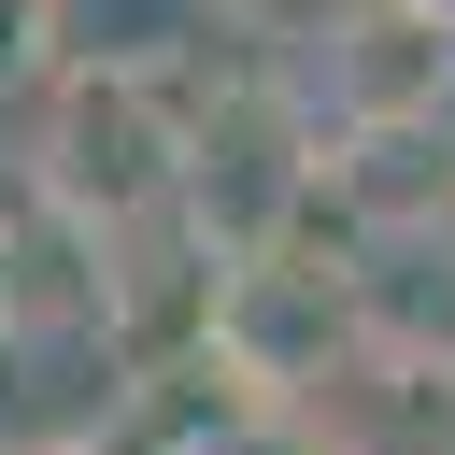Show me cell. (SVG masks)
<instances>
[{
	"label": "cell",
	"instance_id": "obj_1",
	"mask_svg": "<svg viewBox=\"0 0 455 455\" xmlns=\"http://www.w3.org/2000/svg\"><path fill=\"white\" fill-rule=\"evenodd\" d=\"M313 156H327V114H313L299 71H270V57H228L213 85L185 71V171H171V213H185L213 256L284 242L299 199H313Z\"/></svg>",
	"mask_w": 455,
	"mask_h": 455
},
{
	"label": "cell",
	"instance_id": "obj_2",
	"mask_svg": "<svg viewBox=\"0 0 455 455\" xmlns=\"http://www.w3.org/2000/svg\"><path fill=\"white\" fill-rule=\"evenodd\" d=\"M171 171H185V85L156 57H57L28 85V199L128 228L171 199Z\"/></svg>",
	"mask_w": 455,
	"mask_h": 455
},
{
	"label": "cell",
	"instance_id": "obj_3",
	"mask_svg": "<svg viewBox=\"0 0 455 455\" xmlns=\"http://www.w3.org/2000/svg\"><path fill=\"white\" fill-rule=\"evenodd\" d=\"M299 71L327 128H455V0H327Z\"/></svg>",
	"mask_w": 455,
	"mask_h": 455
},
{
	"label": "cell",
	"instance_id": "obj_4",
	"mask_svg": "<svg viewBox=\"0 0 455 455\" xmlns=\"http://www.w3.org/2000/svg\"><path fill=\"white\" fill-rule=\"evenodd\" d=\"M355 341L455 355V213H441V228H370V242H355Z\"/></svg>",
	"mask_w": 455,
	"mask_h": 455
},
{
	"label": "cell",
	"instance_id": "obj_5",
	"mask_svg": "<svg viewBox=\"0 0 455 455\" xmlns=\"http://www.w3.org/2000/svg\"><path fill=\"white\" fill-rule=\"evenodd\" d=\"M213 28H228V43H256V57H299V43L327 28V0H213Z\"/></svg>",
	"mask_w": 455,
	"mask_h": 455
},
{
	"label": "cell",
	"instance_id": "obj_6",
	"mask_svg": "<svg viewBox=\"0 0 455 455\" xmlns=\"http://www.w3.org/2000/svg\"><path fill=\"white\" fill-rule=\"evenodd\" d=\"M57 71V0H0V100H28Z\"/></svg>",
	"mask_w": 455,
	"mask_h": 455
}]
</instances>
